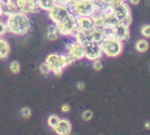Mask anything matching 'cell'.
I'll list each match as a JSON object with an SVG mask.
<instances>
[{"label":"cell","mask_w":150,"mask_h":135,"mask_svg":"<svg viewBox=\"0 0 150 135\" xmlns=\"http://www.w3.org/2000/svg\"><path fill=\"white\" fill-rule=\"evenodd\" d=\"M140 34L145 38H150V24L142 26L140 28Z\"/></svg>","instance_id":"obj_25"},{"label":"cell","mask_w":150,"mask_h":135,"mask_svg":"<svg viewBox=\"0 0 150 135\" xmlns=\"http://www.w3.org/2000/svg\"><path fill=\"white\" fill-rule=\"evenodd\" d=\"M32 115V111L28 107H23L21 110V116L25 118V119H28Z\"/></svg>","instance_id":"obj_26"},{"label":"cell","mask_w":150,"mask_h":135,"mask_svg":"<svg viewBox=\"0 0 150 135\" xmlns=\"http://www.w3.org/2000/svg\"><path fill=\"white\" fill-rule=\"evenodd\" d=\"M59 117L57 116V115H50L49 117H48V120H47V123H48V125L54 129L56 127V125L57 124L58 121H59Z\"/></svg>","instance_id":"obj_22"},{"label":"cell","mask_w":150,"mask_h":135,"mask_svg":"<svg viewBox=\"0 0 150 135\" xmlns=\"http://www.w3.org/2000/svg\"><path fill=\"white\" fill-rule=\"evenodd\" d=\"M85 58L88 61H95L97 59H101L103 56L101 44L98 42H95L90 41L85 46Z\"/></svg>","instance_id":"obj_8"},{"label":"cell","mask_w":150,"mask_h":135,"mask_svg":"<svg viewBox=\"0 0 150 135\" xmlns=\"http://www.w3.org/2000/svg\"><path fill=\"white\" fill-rule=\"evenodd\" d=\"M3 10H4V17L20 13L16 0H5L4 5H3Z\"/></svg>","instance_id":"obj_14"},{"label":"cell","mask_w":150,"mask_h":135,"mask_svg":"<svg viewBox=\"0 0 150 135\" xmlns=\"http://www.w3.org/2000/svg\"><path fill=\"white\" fill-rule=\"evenodd\" d=\"M66 53L72 57L75 60H82L85 58V47L80 42L72 39L71 42H68L65 46Z\"/></svg>","instance_id":"obj_9"},{"label":"cell","mask_w":150,"mask_h":135,"mask_svg":"<svg viewBox=\"0 0 150 135\" xmlns=\"http://www.w3.org/2000/svg\"><path fill=\"white\" fill-rule=\"evenodd\" d=\"M11 48L8 41L4 37H0V59L6 60L10 55Z\"/></svg>","instance_id":"obj_16"},{"label":"cell","mask_w":150,"mask_h":135,"mask_svg":"<svg viewBox=\"0 0 150 135\" xmlns=\"http://www.w3.org/2000/svg\"><path fill=\"white\" fill-rule=\"evenodd\" d=\"M144 126H145L146 129H150V121H146V122H145Z\"/></svg>","instance_id":"obj_34"},{"label":"cell","mask_w":150,"mask_h":135,"mask_svg":"<svg viewBox=\"0 0 150 135\" xmlns=\"http://www.w3.org/2000/svg\"><path fill=\"white\" fill-rule=\"evenodd\" d=\"M70 110H71V107H70V105L67 104V103L63 104L62 107H61V110H62L63 113H67V112L70 111Z\"/></svg>","instance_id":"obj_29"},{"label":"cell","mask_w":150,"mask_h":135,"mask_svg":"<svg viewBox=\"0 0 150 135\" xmlns=\"http://www.w3.org/2000/svg\"><path fill=\"white\" fill-rule=\"evenodd\" d=\"M95 27V23L91 17H77L76 32L89 35Z\"/></svg>","instance_id":"obj_12"},{"label":"cell","mask_w":150,"mask_h":135,"mask_svg":"<svg viewBox=\"0 0 150 135\" xmlns=\"http://www.w3.org/2000/svg\"><path fill=\"white\" fill-rule=\"evenodd\" d=\"M96 10L92 0H75L73 13L76 17H91Z\"/></svg>","instance_id":"obj_5"},{"label":"cell","mask_w":150,"mask_h":135,"mask_svg":"<svg viewBox=\"0 0 150 135\" xmlns=\"http://www.w3.org/2000/svg\"><path fill=\"white\" fill-rule=\"evenodd\" d=\"M81 117L84 121H90L93 118V112L89 110H84L81 114Z\"/></svg>","instance_id":"obj_28"},{"label":"cell","mask_w":150,"mask_h":135,"mask_svg":"<svg viewBox=\"0 0 150 135\" xmlns=\"http://www.w3.org/2000/svg\"><path fill=\"white\" fill-rule=\"evenodd\" d=\"M4 2H5V0H0V6H3Z\"/></svg>","instance_id":"obj_35"},{"label":"cell","mask_w":150,"mask_h":135,"mask_svg":"<svg viewBox=\"0 0 150 135\" xmlns=\"http://www.w3.org/2000/svg\"><path fill=\"white\" fill-rule=\"evenodd\" d=\"M109 6L118 22L130 27L132 21V13L129 6L125 2H121L119 0H111Z\"/></svg>","instance_id":"obj_2"},{"label":"cell","mask_w":150,"mask_h":135,"mask_svg":"<svg viewBox=\"0 0 150 135\" xmlns=\"http://www.w3.org/2000/svg\"><path fill=\"white\" fill-rule=\"evenodd\" d=\"M37 4L39 10L46 13H48L56 6L55 0H37Z\"/></svg>","instance_id":"obj_17"},{"label":"cell","mask_w":150,"mask_h":135,"mask_svg":"<svg viewBox=\"0 0 150 135\" xmlns=\"http://www.w3.org/2000/svg\"><path fill=\"white\" fill-rule=\"evenodd\" d=\"M69 1H70V0H55L56 5H57V6H65V5Z\"/></svg>","instance_id":"obj_30"},{"label":"cell","mask_w":150,"mask_h":135,"mask_svg":"<svg viewBox=\"0 0 150 135\" xmlns=\"http://www.w3.org/2000/svg\"><path fill=\"white\" fill-rule=\"evenodd\" d=\"M45 35H46L47 40H49V41H50V42L56 41V40H57V39L61 36L57 26L55 25L54 23H50V24L47 27Z\"/></svg>","instance_id":"obj_15"},{"label":"cell","mask_w":150,"mask_h":135,"mask_svg":"<svg viewBox=\"0 0 150 135\" xmlns=\"http://www.w3.org/2000/svg\"><path fill=\"white\" fill-rule=\"evenodd\" d=\"M39 72H40V74H42V75H45V76H47V75L51 74V72H50V70L49 68V66L46 64L45 62L42 63L39 65Z\"/></svg>","instance_id":"obj_23"},{"label":"cell","mask_w":150,"mask_h":135,"mask_svg":"<svg viewBox=\"0 0 150 135\" xmlns=\"http://www.w3.org/2000/svg\"><path fill=\"white\" fill-rule=\"evenodd\" d=\"M148 48H149V44L146 39H139L135 43V49L139 53L146 52L148 49Z\"/></svg>","instance_id":"obj_19"},{"label":"cell","mask_w":150,"mask_h":135,"mask_svg":"<svg viewBox=\"0 0 150 135\" xmlns=\"http://www.w3.org/2000/svg\"><path fill=\"white\" fill-rule=\"evenodd\" d=\"M93 69L96 72L98 71H101L103 69V64L102 62L101 59H97V60H95L93 61Z\"/></svg>","instance_id":"obj_27"},{"label":"cell","mask_w":150,"mask_h":135,"mask_svg":"<svg viewBox=\"0 0 150 135\" xmlns=\"http://www.w3.org/2000/svg\"><path fill=\"white\" fill-rule=\"evenodd\" d=\"M20 13L30 15L39 12L37 0H16Z\"/></svg>","instance_id":"obj_10"},{"label":"cell","mask_w":150,"mask_h":135,"mask_svg":"<svg viewBox=\"0 0 150 135\" xmlns=\"http://www.w3.org/2000/svg\"><path fill=\"white\" fill-rule=\"evenodd\" d=\"M44 62L49 66L51 74L56 77H60L63 74L64 70L66 68L62 54L50 53L46 57Z\"/></svg>","instance_id":"obj_4"},{"label":"cell","mask_w":150,"mask_h":135,"mask_svg":"<svg viewBox=\"0 0 150 135\" xmlns=\"http://www.w3.org/2000/svg\"><path fill=\"white\" fill-rule=\"evenodd\" d=\"M128 1H129L132 5H133V6H137V5L139 3L140 0H128Z\"/></svg>","instance_id":"obj_32"},{"label":"cell","mask_w":150,"mask_h":135,"mask_svg":"<svg viewBox=\"0 0 150 135\" xmlns=\"http://www.w3.org/2000/svg\"><path fill=\"white\" fill-rule=\"evenodd\" d=\"M85 87H86V85H85V83H84L83 81H79V82L76 84V88H77V89L80 90V91L83 90V89L85 88Z\"/></svg>","instance_id":"obj_31"},{"label":"cell","mask_w":150,"mask_h":135,"mask_svg":"<svg viewBox=\"0 0 150 135\" xmlns=\"http://www.w3.org/2000/svg\"><path fill=\"white\" fill-rule=\"evenodd\" d=\"M53 130L57 135H70L71 133V124L66 118H60Z\"/></svg>","instance_id":"obj_13"},{"label":"cell","mask_w":150,"mask_h":135,"mask_svg":"<svg viewBox=\"0 0 150 135\" xmlns=\"http://www.w3.org/2000/svg\"><path fill=\"white\" fill-rule=\"evenodd\" d=\"M112 37L121 42L127 41L130 37L129 27L121 22H118L116 25L112 26Z\"/></svg>","instance_id":"obj_11"},{"label":"cell","mask_w":150,"mask_h":135,"mask_svg":"<svg viewBox=\"0 0 150 135\" xmlns=\"http://www.w3.org/2000/svg\"><path fill=\"white\" fill-rule=\"evenodd\" d=\"M61 36L72 37L77 28V17L74 14H70L64 21L57 25Z\"/></svg>","instance_id":"obj_6"},{"label":"cell","mask_w":150,"mask_h":135,"mask_svg":"<svg viewBox=\"0 0 150 135\" xmlns=\"http://www.w3.org/2000/svg\"><path fill=\"white\" fill-rule=\"evenodd\" d=\"M70 14L71 13L65 8V6L57 5H56L51 10L48 12V16L51 23H54L57 26L60 24L62 21H64Z\"/></svg>","instance_id":"obj_7"},{"label":"cell","mask_w":150,"mask_h":135,"mask_svg":"<svg viewBox=\"0 0 150 135\" xmlns=\"http://www.w3.org/2000/svg\"><path fill=\"white\" fill-rule=\"evenodd\" d=\"M21 64L17 60H13L9 64V70L13 74H18L21 72Z\"/></svg>","instance_id":"obj_20"},{"label":"cell","mask_w":150,"mask_h":135,"mask_svg":"<svg viewBox=\"0 0 150 135\" xmlns=\"http://www.w3.org/2000/svg\"><path fill=\"white\" fill-rule=\"evenodd\" d=\"M100 44L103 55H105L108 57H117L120 56L123 52V42L114 37H108L104 39Z\"/></svg>","instance_id":"obj_3"},{"label":"cell","mask_w":150,"mask_h":135,"mask_svg":"<svg viewBox=\"0 0 150 135\" xmlns=\"http://www.w3.org/2000/svg\"><path fill=\"white\" fill-rule=\"evenodd\" d=\"M119 1H121V2H127L128 0H119Z\"/></svg>","instance_id":"obj_36"},{"label":"cell","mask_w":150,"mask_h":135,"mask_svg":"<svg viewBox=\"0 0 150 135\" xmlns=\"http://www.w3.org/2000/svg\"><path fill=\"white\" fill-rule=\"evenodd\" d=\"M2 17H4V10H3V6H0V19Z\"/></svg>","instance_id":"obj_33"},{"label":"cell","mask_w":150,"mask_h":135,"mask_svg":"<svg viewBox=\"0 0 150 135\" xmlns=\"http://www.w3.org/2000/svg\"><path fill=\"white\" fill-rule=\"evenodd\" d=\"M92 1L95 4V6L96 9L102 10L109 6L111 0H92Z\"/></svg>","instance_id":"obj_21"},{"label":"cell","mask_w":150,"mask_h":135,"mask_svg":"<svg viewBox=\"0 0 150 135\" xmlns=\"http://www.w3.org/2000/svg\"><path fill=\"white\" fill-rule=\"evenodd\" d=\"M7 33H8V30H7L6 21H5V20H3L1 18L0 19V37L5 36Z\"/></svg>","instance_id":"obj_24"},{"label":"cell","mask_w":150,"mask_h":135,"mask_svg":"<svg viewBox=\"0 0 150 135\" xmlns=\"http://www.w3.org/2000/svg\"><path fill=\"white\" fill-rule=\"evenodd\" d=\"M5 21L7 27L8 33L17 36L27 35L30 31L32 27L29 15L22 13H16L6 16Z\"/></svg>","instance_id":"obj_1"},{"label":"cell","mask_w":150,"mask_h":135,"mask_svg":"<svg viewBox=\"0 0 150 135\" xmlns=\"http://www.w3.org/2000/svg\"><path fill=\"white\" fill-rule=\"evenodd\" d=\"M73 40H75L76 42H80L82 45H86L88 42H90V38H89V35L87 34H83L81 32H75V34L72 36Z\"/></svg>","instance_id":"obj_18"}]
</instances>
